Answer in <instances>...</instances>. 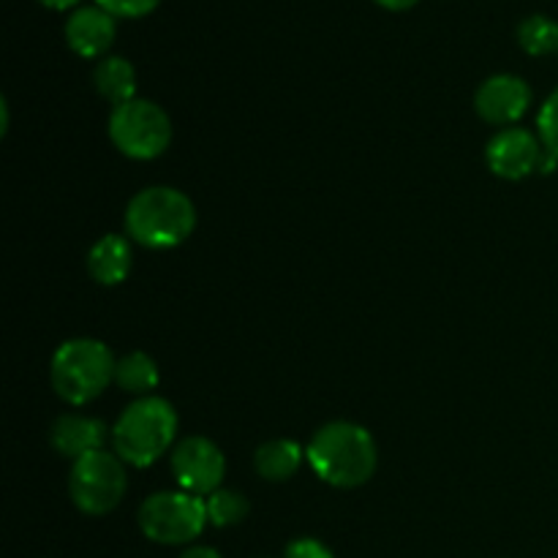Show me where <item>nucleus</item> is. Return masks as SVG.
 Masks as SVG:
<instances>
[{"instance_id": "f03ea898", "label": "nucleus", "mask_w": 558, "mask_h": 558, "mask_svg": "<svg viewBox=\"0 0 558 558\" xmlns=\"http://www.w3.org/2000/svg\"><path fill=\"white\" fill-rule=\"evenodd\" d=\"M123 223L125 238L145 248H178L194 234L196 205L172 185H150L129 202Z\"/></svg>"}, {"instance_id": "a211bd4d", "label": "nucleus", "mask_w": 558, "mask_h": 558, "mask_svg": "<svg viewBox=\"0 0 558 558\" xmlns=\"http://www.w3.org/2000/svg\"><path fill=\"white\" fill-rule=\"evenodd\" d=\"M207 505V521L213 523L216 529H229V526H238L248 518V499L238 490H229V488H218L216 494H210L205 499Z\"/></svg>"}, {"instance_id": "1a4fd4ad", "label": "nucleus", "mask_w": 558, "mask_h": 558, "mask_svg": "<svg viewBox=\"0 0 558 558\" xmlns=\"http://www.w3.org/2000/svg\"><path fill=\"white\" fill-rule=\"evenodd\" d=\"M485 161L488 169L501 180H523L529 174L539 172L545 161V145L539 134L529 129L512 125L501 129L485 147Z\"/></svg>"}, {"instance_id": "7ed1b4c3", "label": "nucleus", "mask_w": 558, "mask_h": 558, "mask_svg": "<svg viewBox=\"0 0 558 558\" xmlns=\"http://www.w3.org/2000/svg\"><path fill=\"white\" fill-rule=\"evenodd\" d=\"M178 412L167 398L145 396L120 412L112 425V452L134 469H147L174 450L178 436Z\"/></svg>"}, {"instance_id": "f8f14e48", "label": "nucleus", "mask_w": 558, "mask_h": 558, "mask_svg": "<svg viewBox=\"0 0 558 558\" xmlns=\"http://www.w3.org/2000/svg\"><path fill=\"white\" fill-rule=\"evenodd\" d=\"M109 436L112 430H107L101 420L85 417V414H60L49 428V445L63 458L80 461L82 456L104 450Z\"/></svg>"}, {"instance_id": "2eb2a0df", "label": "nucleus", "mask_w": 558, "mask_h": 558, "mask_svg": "<svg viewBox=\"0 0 558 558\" xmlns=\"http://www.w3.org/2000/svg\"><path fill=\"white\" fill-rule=\"evenodd\" d=\"M303 447L292 439H272L265 441L254 452V469L267 483H287L303 466Z\"/></svg>"}, {"instance_id": "dca6fc26", "label": "nucleus", "mask_w": 558, "mask_h": 558, "mask_svg": "<svg viewBox=\"0 0 558 558\" xmlns=\"http://www.w3.org/2000/svg\"><path fill=\"white\" fill-rule=\"evenodd\" d=\"M161 381V374H158V363L145 352H131L123 354L118 360V368H114V385L123 392L136 398L153 396V390Z\"/></svg>"}, {"instance_id": "4be33fe9", "label": "nucleus", "mask_w": 558, "mask_h": 558, "mask_svg": "<svg viewBox=\"0 0 558 558\" xmlns=\"http://www.w3.org/2000/svg\"><path fill=\"white\" fill-rule=\"evenodd\" d=\"M180 558H221V554H218V550H213V548H207V545H194V548L183 550Z\"/></svg>"}, {"instance_id": "ddd939ff", "label": "nucleus", "mask_w": 558, "mask_h": 558, "mask_svg": "<svg viewBox=\"0 0 558 558\" xmlns=\"http://www.w3.org/2000/svg\"><path fill=\"white\" fill-rule=\"evenodd\" d=\"M131 267H134V251H131V240L123 234H104L87 251V272L101 287L123 283Z\"/></svg>"}, {"instance_id": "0eeeda50", "label": "nucleus", "mask_w": 558, "mask_h": 558, "mask_svg": "<svg viewBox=\"0 0 558 558\" xmlns=\"http://www.w3.org/2000/svg\"><path fill=\"white\" fill-rule=\"evenodd\" d=\"M129 490L125 463L112 450H96L74 461L69 474V496L82 515L101 518L118 510Z\"/></svg>"}, {"instance_id": "4468645a", "label": "nucleus", "mask_w": 558, "mask_h": 558, "mask_svg": "<svg viewBox=\"0 0 558 558\" xmlns=\"http://www.w3.org/2000/svg\"><path fill=\"white\" fill-rule=\"evenodd\" d=\"M93 85L98 96L107 98L112 107L136 98V69L123 54H104L93 69Z\"/></svg>"}, {"instance_id": "9b49d317", "label": "nucleus", "mask_w": 558, "mask_h": 558, "mask_svg": "<svg viewBox=\"0 0 558 558\" xmlns=\"http://www.w3.org/2000/svg\"><path fill=\"white\" fill-rule=\"evenodd\" d=\"M114 36H118V16L98 3H80L65 20V41L80 58L101 60L104 54H109Z\"/></svg>"}, {"instance_id": "b1692460", "label": "nucleus", "mask_w": 558, "mask_h": 558, "mask_svg": "<svg viewBox=\"0 0 558 558\" xmlns=\"http://www.w3.org/2000/svg\"><path fill=\"white\" fill-rule=\"evenodd\" d=\"M41 3L49 5V9L63 11V9H76V5H80V0H41Z\"/></svg>"}, {"instance_id": "aec40b11", "label": "nucleus", "mask_w": 558, "mask_h": 558, "mask_svg": "<svg viewBox=\"0 0 558 558\" xmlns=\"http://www.w3.org/2000/svg\"><path fill=\"white\" fill-rule=\"evenodd\" d=\"M93 3H98L114 16H131L134 20V16L150 14L158 5V0H93Z\"/></svg>"}, {"instance_id": "20e7f679", "label": "nucleus", "mask_w": 558, "mask_h": 558, "mask_svg": "<svg viewBox=\"0 0 558 558\" xmlns=\"http://www.w3.org/2000/svg\"><path fill=\"white\" fill-rule=\"evenodd\" d=\"M118 360L98 338H71L58 347L49 363V381L58 398L71 407L93 403L114 381Z\"/></svg>"}, {"instance_id": "39448f33", "label": "nucleus", "mask_w": 558, "mask_h": 558, "mask_svg": "<svg viewBox=\"0 0 558 558\" xmlns=\"http://www.w3.org/2000/svg\"><path fill=\"white\" fill-rule=\"evenodd\" d=\"M109 140L134 161H153L172 145V120L147 98H131L109 114Z\"/></svg>"}, {"instance_id": "423d86ee", "label": "nucleus", "mask_w": 558, "mask_h": 558, "mask_svg": "<svg viewBox=\"0 0 558 558\" xmlns=\"http://www.w3.org/2000/svg\"><path fill=\"white\" fill-rule=\"evenodd\" d=\"M136 523L150 543L189 545L205 532L210 521L205 499L185 490H161L142 501Z\"/></svg>"}, {"instance_id": "9d476101", "label": "nucleus", "mask_w": 558, "mask_h": 558, "mask_svg": "<svg viewBox=\"0 0 558 558\" xmlns=\"http://www.w3.org/2000/svg\"><path fill=\"white\" fill-rule=\"evenodd\" d=\"M534 93L518 74H494L474 93V109L480 118L499 129H512L529 112Z\"/></svg>"}, {"instance_id": "f3484780", "label": "nucleus", "mask_w": 558, "mask_h": 558, "mask_svg": "<svg viewBox=\"0 0 558 558\" xmlns=\"http://www.w3.org/2000/svg\"><path fill=\"white\" fill-rule=\"evenodd\" d=\"M518 44L526 49L529 54L539 58V54L558 52V22L548 14H529L526 20L518 22Z\"/></svg>"}, {"instance_id": "6e6552de", "label": "nucleus", "mask_w": 558, "mask_h": 558, "mask_svg": "<svg viewBox=\"0 0 558 558\" xmlns=\"http://www.w3.org/2000/svg\"><path fill=\"white\" fill-rule=\"evenodd\" d=\"M172 472L180 488L194 496H210L227 477V458L207 436H185L172 450Z\"/></svg>"}, {"instance_id": "6ab92c4d", "label": "nucleus", "mask_w": 558, "mask_h": 558, "mask_svg": "<svg viewBox=\"0 0 558 558\" xmlns=\"http://www.w3.org/2000/svg\"><path fill=\"white\" fill-rule=\"evenodd\" d=\"M537 134L543 140L545 150L558 158V87L545 98L537 112Z\"/></svg>"}, {"instance_id": "5701e85b", "label": "nucleus", "mask_w": 558, "mask_h": 558, "mask_svg": "<svg viewBox=\"0 0 558 558\" xmlns=\"http://www.w3.org/2000/svg\"><path fill=\"white\" fill-rule=\"evenodd\" d=\"M376 3L385 5V9H390V11H403V9H412L417 0H376Z\"/></svg>"}, {"instance_id": "f257e3e1", "label": "nucleus", "mask_w": 558, "mask_h": 558, "mask_svg": "<svg viewBox=\"0 0 558 558\" xmlns=\"http://www.w3.org/2000/svg\"><path fill=\"white\" fill-rule=\"evenodd\" d=\"M305 458L322 483L349 490L360 488L374 477L379 450L368 428L349 420H336L316 430L314 439L308 441Z\"/></svg>"}, {"instance_id": "412c9836", "label": "nucleus", "mask_w": 558, "mask_h": 558, "mask_svg": "<svg viewBox=\"0 0 558 558\" xmlns=\"http://www.w3.org/2000/svg\"><path fill=\"white\" fill-rule=\"evenodd\" d=\"M283 558H336V556H332V550L327 548L325 543H319V539L300 537V539H292V543L287 545Z\"/></svg>"}]
</instances>
